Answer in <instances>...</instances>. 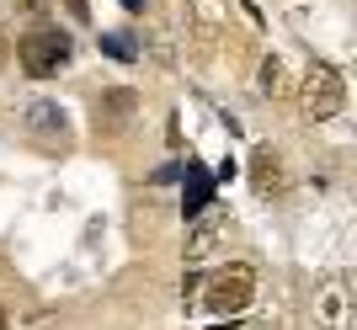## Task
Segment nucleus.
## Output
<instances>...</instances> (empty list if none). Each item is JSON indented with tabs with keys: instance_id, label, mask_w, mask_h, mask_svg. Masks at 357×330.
Returning <instances> with one entry per match:
<instances>
[{
	"instance_id": "obj_1",
	"label": "nucleus",
	"mask_w": 357,
	"mask_h": 330,
	"mask_svg": "<svg viewBox=\"0 0 357 330\" xmlns=\"http://www.w3.org/2000/svg\"><path fill=\"white\" fill-rule=\"evenodd\" d=\"M16 54H22V70H27V75L43 80V75H59V64H70V38H64L59 27H38L16 43Z\"/></svg>"
},
{
	"instance_id": "obj_2",
	"label": "nucleus",
	"mask_w": 357,
	"mask_h": 330,
	"mask_svg": "<svg viewBox=\"0 0 357 330\" xmlns=\"http://www.w3.org/2000/svg\"><path fill=\"white\" fill-rule=\"evenodd\" d=\"M342 107H347L342 75H336L331 64H314L310 75H304V118H310V123H326V118H336Z\"/></svg>"
},
{
	"instance_id": "obj_3",
	"label": "nucleus",
	"mask_w": 357,
	"mask_h": 330,
	"mask_svg": "<svg viewBox=\"0 0 357 330\" xmlns=\"http://www.w3.org/2000/svg\"><path fill=\"white\" fill-rule=\"evenodd\" d=\"M203 299H208L213 315H240V309L256 299V272L251 267H224V272H213Z\"/></svg>"
},
{
	"instance_id": "obj_4",
	"label": "nucleus",
	"mask_w": 357,
	"mask_h": 330,
	"mask_svg": "<svg viewBox=\"0 0 357 330\" xmlns=\"http://www.w3.org/2000/svg\"><path fill=\"white\" fill-rule=\"evenodd\" d=\"M251 181H256V192H261V197H272L278 187H283V160H278V150H256Z\"/></svg>"
},
{
	"instance_id": "obj_5",
	"label": "nucleus",
	"mask_w": 357,
	"mask_h": 330,
	"mask_svg": "<svg viewBox=\"0 0 357 330\" xmlns=\"http://www.w3.org/2000/svg\"><path fill=\"white\" fill-rule=\"evenodd\" d=\"M102 107L112 112V118H128V112L139 107V96H134L128 86H118V91H107V96H102Z\"/></svg>"
},
{
	"instance_id": "obj_6",
	"label": "nucleus",
	"mask_w": 357,
	"mask_h": 330,
	"mask_svg": "<svg viewBox=\"0 0 357 330\" xmlns=\"http://www.w3.org/2000/svg\"><path fill=\"white\" fill-rule=\"evenodd\" d=\"M32 128H59V134H64V112L54 102H38V107H32Z\"/></svg>"
},
{
	"instance_id": "obj_7",
	"label": "nucleus",
	"mask_w": 357,
	"mask_h": 330,
	"mask_svg": "<svg viewBox=\"0 0 357 330\" xmlns=\"http://www.w3.org/2000/svg\"><path fill=\"white\" fill-rule=\"evenodd\" d=\"M64 11H70L80 27H86V22H91V0H64Z\"/></svg>"
},
{
	"instance_id": "obj_8",
	"label": "nucleus",
	"mask_w": 357,
	"mask_h": 330,
	"mask_svg": "<svg viewBox=\"0 0 357 330\" xmlns=\"http://www.w3.org/2000/svg\"><path fill=\"white\" fill-rule=\"evenodd\" d=\"M278 80H283V75H278V59H267V64H261V91H278Z\"/></svg>"
},
{
	"instance_id": "obj_9",
	"label": "nucleus",
	"mask_w": 357,
	"mask_h": 330,
	"mask_svg": "<svg viewBox=\"0 0 357 330\" xmlns=\"http://www.w3.org/2000/svg\"><path fill=\"white\" fill-rule=\"evenodd\" d=\"M107 54H118V59H128V54H134V43H128V38H107Z\"/></svg>"
},
{
	"instance_id": "obj_10",
	"label": "nucleus",
	"mask_w": 357,
	"mask_h": 330,
	"mask_svg": "<svg viewBox=\"0 0 357 330\" xmlns=\"http://www.w3.org/2000/svg\"><path fill=\"white\" fill-rule=\"evenodd\" d=\"M11 64V43H6V32H0V70Z\"/></svg>"
},
{
	"instance_id": "obj_11",
	"label": "nucleus",
	"mask_w": 357,
	"mask_h": 330,
	"mask_svg": "<svg viewBox=\"0 0 357 330\" xmlns=\"http://www.w3.org/2000/svg\"><path fill=\"white\" fill-rule=\"evenodd\" d=\"M22 11H32V16H38V11H43V0H22Z\"/></svg>"
},
{
	"instance_id": "obj_12",
	"label": "nucleus",
	"mask_w": 357,
	"mask_h": 330,
	"mask_svg": "<svg viewBox=\"0 0 357 330\" xmlns=\"http://www.w3.org/2000/svg\"><path fill=\"white\" fill-rule=\"evenodd\" d=\"M0 330H11V315H6V309H0Z\"/></svg>"
},
{
	"instance_id": "obj_13",
	"label": "nucleus",
	"mask_w": 357,
	"mask_h": 330,
	"mask_svg": "<svg viewBox=\"0 0 357 330\" xmlns=\"http://www.w3.org/2000/svg\"><path fill=\"white\" fill-rule=\"evenodd\" d=\"M123 6H128V11H139V6H144V0H123Z\"/></svg>"
},
{
	"instance_id": "obj_14",
	"label": "nucleus",
	"mask_w": 357,
	"mask_h": 330,
	"mask_svg": "<svg viewBox=\"0 0 357 330\" xmlns=\"http://www.w3.org/2000/svg\"><path fill=\"white\" fill-rule=\"evenodd\" d=\"M213 330H235V325H213Z\"/></svg>"
}]
</instances>
